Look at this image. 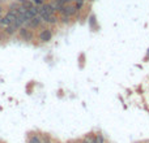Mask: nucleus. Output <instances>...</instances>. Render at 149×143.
<instances>
[{
    "label": "nucleus",
    "mask_w": 149,
    "mask_h": 143,
    "mask_svg": "<svg viewBox=\"0 0 149 143\" xmlns=\"http://www.w3.org/2000/svg\"><path fill=\"white\" fill-rule=\"evenodd\" d=\"M67 143H80V141L77 139V141H70V142H67Z\"/></svg>",
    "instance_id": "nucleus-13"
},
{
    "label": "nucleus",
    "mask_w": 149,
    "mask_h": 143,
    "mask_svg": "<svg viewBox=\"0 0 149 143\" xmlns=\"http://www.w3.org/2000/svg\"><path fill=\"white\" fill-rule=\"evenodd\" d=\"M22 7L25 8V9H30V8H33V1H31V0H25V1L22 3Z\"/></svg>",
    "instance_id": "nucleus-8"
},
{
    "label": "nucleus",
    "mask_w": 149,
    "mask_h": 143,
    "mask_svg": "<svg viewBox=\"0 0 149 143\" xmlns=\"http://www.w3.org/2000/svg\"><path fill=\"white\" fill-rule=\"evenodd\" d=\"M95 143H105V138L101 133H97L95 134Z\"/></svg>",
    "instance_id": "nucleus-9"
},
{
    "label": "nucleus",
    "mask_w": 149,
    "mask_h": 143,
    "mask_svg": "<svg viewBox=\"0 0 149 143\" xmlns=\"http://www.w3.org/2000/svg\"><path fill=\"white\" fill-rule=\"evenodd\" d=\"M41 9L46 13H50V14H54L55 13V9H54V7H52V4H43Z\"/></svg>",
    "instance_id": "nucleus-5"
},
{
    "label": "nucleus",
    "mask_w": 149,
    "mask_h": 143,
    "mask_svg": "<svg viewBox=\"0 0 149 143\" xmlns=\"http://www.w3.org/2000/svg\"><path fill=\"white\" fill-rule=\"evenodd\" d=\"M51 38H52V33L49 30V29L42 30L41 34H39V41H42V42H50Z\"/></svg>",
    "instance_id": "nucleus-2"
},
{
    "label": "nucleus",
    "mask_w": 149,
    "mask_h": 143,
    "mask_svg": "<svg viewBox=\"0 0 149 143\" xmlns=\"http://www.w3.org/2000/svg\"><path fill=\"white\" fill-rule=\"evenodd\" d=\"M84 141L86 143H95V135L94 134H92V133L86 134V135L84 137Z\"/></svg>",
    "instance_id": "nucleus-7"
},
{
    "label": "nucleus",
    "mask_w": 149,
    "mask_h": 143,
    "mask_svg": "<svg viewBox=\"0 0 149 143\" xmlns=\"http://www.w3.org/2000/svg\"><path fill=\"white\" fill-rule=\"evenodd\" d=\"M71 1H72V0H59V3H60L62 5H68Z\"/></svg>",
    "instance_id": "nucleus-11"
},
{
    "label": "nucleus",
    "mask_w": 149,
    "mask_h": 143,
    "mask_svg": "<svg viewBox=\"0 0 149 143\" xmlns=\"http://www.w3.org/2000/svg\"><path fill=\"white\" fill-rule=\"evenodd\" d=\"M58 1H59V0H58Z\"/></svg>",
    "instance_id": "nucleus-20"
},
{
    "label": "nucleus",
    "mask_w": 149,
    "mask_h": 143,
    "mask_svg": "<svg viewBox=\"0 0 149 143\" xmlns=\"http://www.w3.org/2000/svg\"><path fill=\"white\" fill-rule=\"evenodd\" d=\"M1 20H3V18H1V17H0V25H1Z\"/></svg>",
    "instance_id": "nucleus-17"
},
{
    "label": "nucleus",
    "mask_w": 149,
    "mask_h": 143,
    "mask_svg": "<svg viewBox=\"0 0 149 143\" xmlns=\"http://www.w3.org/2000/svg\"><path fill=\"white\" fill-rule=\"evenodd\" d=\"M73 1H76V3H77V1H84V0H73Z\"/></svg>",
    "instance_id": "nucleus-15"
},
{
    "label": "nucleus",
    "mask_w": 149,
    "mask_h": 143,
    "mask_svg": "<svg viewBox=\"0 0 149 143\" xmlns=\"http://www.w3.org/2000/svg\"><path fill=\"white\" fill-rule=\"evenodd\" d=\"M39 23H41V18L37 16V17H33V18H31L30 21H28V22H26V25H28L29 28H33V29H34V28H38Z\"/></svg>",
    "instance_id": "nucleus-4"
},
{
    "label": "nucleus",
    "mask_w": 149,
    "mask_h": 143,
    "mask_svg": "<svg viewBox=\"0 0 149 143\" xmlns=\"http://www.w3.org/2000/svg\"><path fill=\"white\" fill-rule=\"evenodd\" d=\"M5 31H7V34H13V33L16 31V29L13 28L12 25H8V26H7V29H5Z\"/></svg>",
    "instance_id": "nucleus-10"
},
{
    "label": "nucleus",
    "mask_w": 149,
    "mask_h": 143,
    "mask_svg": "<svg viewBox=\"0 0 149 143\" xmlns=\"http://www.w3.org/2000/svg\"><path fill=\"white\" fill-rule=\"evenodd\" d=\"M20 35H21V38L25 39V41H30V39L33 38L31 33L28 30V29H25V28H21L20 29Z\"/></svg>",
    "instance_id": "nucleus-3"
},
{
    "label": "nucleus",
    "mask_w": 149,
    "mask_h": 143,
    "mask_svg": "<svg viewBox=\"0 0 149 143\" xmlns=\"http://www.w3.org/2000/svg\"><path fill=\"white\" fill-rule=\"evenodd\" d=\"M28 143H42V139L39 135H37V134H33V135H30V138H29Z\"/></svg>",
    "instance_id": "nucleus-6"
},
{
    "label": "nucleus",
    "mask_w": 149,
    "mask_h": 143,
    "mask_svg": "<svg viewBox=\"0 0 149 143\" xmlns=\"http://www.w3.org/2000/svg\"><path fill=\"white\" fill-rule=\"evenodd\" d=\"M80 143H86V142H85V141H84V139H82V141H80Z\"/></svg>",
    "instance_id": "nucleus-16"
},
{
    "label": "nucleus",
    "mask_w": 149,
    "mask_h": 143,
    "mask_svg": "<svg viewBox=\"0 0 149 143\" xmlns=\"http://www.w3.org/2000/svg\"><path fill=\"white\" fill-rule=\"evenodd\" d=\"M52 143H59V142H52Z\"/></svg>",
    "instance_id": "nucleus-19"
},
{
    "label": "nucleus",
    "mask_w": 149,
    "mask_h": 143,
    "mask_svg": "<svg viewBox=\"0 0 149 143\" xmlns=\"http://www.w3.org/2000/svg\"><path fill=\"white\" fill-rule=\"evenodd\" d=\"M0 143H1V142H0Z\"/></svg>",
    "instance_id": "nucleus-21"
},
{
    "label": "nucleus",
    "mask_w": 149,
    "mask_h": 143,
    "mask_svg": "<svg viewBox=\"0 0 149 143\" xmlns=\"http://www.w3.org/2000/svg\"><path fill=\"white\" fill-rule=\"evenodd\" d=\"M148 56H149V48H148Z\"/></svg>",
    "instance_id": "nucleus-18"
},
{
    "label": "nucleus",
    "mask_w": 149,
    "mask_h": 143,
    "mask_svg": "<svg viewBox=\"0 0 149 143\" xmlns=\"http://www.w3.org/2000/svg\"><path fill=\"white\" fill-rule=\"evenodd\" d=\"M33 3H36V4H42V0H31Z\"/></svg>",
    "instance_id": "nucleus-12"
},
{
    "label": "nucleus",
    "mask_w": 149,
    "mask_h": 143,
    "mask_svg": "<svg viewBox=\"0 0 149 143\" xmlns=\"http://www.w3.org/2000/svg\"><path fill=\"white\" fill-rule=\"evenodd\" d=\"M62 13L64 16H67V17H71V16H74L77 13V9L76 7H73V5H64L63 7V10Z\"/></svg>",
    "instance_id": "nucleus-1"
},
{
    "label": "nucleus",
    "mask_w": 149,
    "mask_h": 143,
    "mask_svg": "<svg viewBox=\"0 0 149 143\" xmlns=\"http://www.w3.org/2000/svg\"><path fill=\"white\" fill-rule=\"evenodd\" d=\"M17 1H18V3H21V4H22V3L25 1V0H17Z\"/></svg>",
    "instance_id": "nucleus-14"
}]
</instances>
